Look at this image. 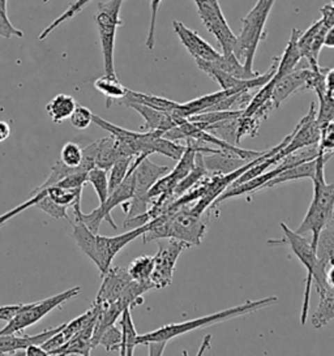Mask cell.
I'll list each match as a JSON object with an SVG mask.
<instances>
[{
    "instance_id": "obj_22",
    "label": "cell",
    "mask_w": 334,
    "mask_h": 356,
    "mask_svg": "<svg viewBox=\"0 0 334 356\" xmlns=\"http://www.w3.org/2000/svg\"><path fill=\"white\" fill-rule=\"evenodd\" d=\"M94 88L107 98V108L114 101L125 98L127 88L122 85L116 74H104L94 81Z\"/></svg>"
},
{
    "instance_id": "obj_23",
    "label": "cell",
    "mask_w": 334,
    "mask_h": 356,
    "mask_svg": "<svg viewBox=\"0 0 334 356\" xmlns=\"http://www.w3.org/2000/svg\"><path fill=\"white\" fill-rule=\"evenodd\" d=\"M76 99L72 95H58L52 98L51 101L46 106V111L49 116L51 118L52 122L59 124L64 120L70 119V116L73 113L76 107Z\"/></svg>"
},
{
    "instance_id": "obj_37",
    "label": "cell",
    "mask_w": 334,
    "mask_h": 356,
    "mask_svg": "<svg viewBox=\"0 0 334 356\" xmlns=\"http://www.w3.org/2000/svg\"><path fill=\"white\" fill-rule=\"evenodd\" d=\"M93 113L85 107V106L76 105L72 114L70 116V120L76 129H86L88 127L93 123Z\"/></svg>"
},
{
    "instance_id": "obj_43",
    "label": "cell",
    "mask_w": 334,
    "mask_h": 356,
    "mask_svg": "<svg viewBox=\"0 0 334 356\" xmlns=\"http://www.w3.org/2000/svg\"><path fill=\"white\" fill-rule=\"evenodd\" d=\"M24 355L28 356H49L50 354L42 348V346L40 345H31L29 347L25 348L24 351Z\"/></svg>"
},
{
    "instance_id": "obj_15",
    "label": "cell",
    "mask_w": 334,
    "mask_h": 356,
    "mask_svg": "<svg viewBox=\"0 0 334 356\" xmlns=\"http://www.w3.org/2000/svg\"><path fill=\"white\" fill-rule=\"evenodd\" d=\"M310 74H311V68H301V70L295 68L290 74L274 81L271 97L274 108L280 107L282 102L286 101L295 92L302 90L303 85L308 79Z\"/></svg>"
},
{
    "instance_id": "obj_33",
    "label": "cell",
    "mask_w": 334,
    "mask_h": 356,
    "mask_svg": "<svg viewBox=\"0 0 334 356\" xmlns=\"http://www.w3.org/2000/svg\"><path fill=\"white\" fill-rule=\"evenodd\" d=\"M98 345H102L107 351H120L122 348V332L120 327L110 325L101 335Z\"/></svg>"
},
{
    "instance_id": "obj_42",
    "label": "cell",
    "mask_w": 334,
    "mask_h": 356,
    "mask_svg": "<svg viewBox=\"0 0 334 356\" xmlns=\"http://www.w3.org/2000/svg\"><path fill=\"white\" fill-rule=\"evenodd\" d=\"M145 345L149 347V355H162L166 348L167 341H149Z\"/></svg>"
},
{
    "instance_id": "obj_21",
    "label": "cell",
    "mask_w": 334,
    "mask_h": 356,
    "mask_svg": "<svg viewBox=\"0 0 334 356\" xmlns=\"http://www.w3.org/2000/svg\"><path fill=\"white\" fill-rule=\"evenodd\" d=\"M128 102L145 105L148 107L159 110V111H165V113H171L179 105L175 101L167 99L165 97L146 95V93H140V92H134V90L127 89V93H125V98H122L120 104L125 105V104H128Z\"/></svg>"
},
{
    "instance_id": "obj_29",
    "label": "cell",
    "mask_w": 334,
    "mask_h": 356,
    "mask_svg": "<svg viewBox=\"0 0 334 356\" xmlns=\"http://www.w3.org/2000/svg\"><path fill=\"white\" fill-rule=\"evenodd\" d=\"M86 183H90L93 186L100 204H102L109 196V179H107V171L104 168H93L88 171L86 174Z\"/></svg>"
},
{
    "instance_id": "obj_20",
    "label": "cell",
    "mask_w": 334,
    "mask_h": 356,
    "mask_svg": "<svg viewBox=\"0 0 334 356\" xmlns=\"http://www.w3.org/2000/svg\"><path fill=\"white\" fill-rule=\"evenodd\" d=\"M315 171H316V159L304 162V163L292 166V168H285L277 177L269 180L262 187V189L273 188L276 186H280V184L292 181V180H298V179H313Z\"/></svg>"
},
{
    "instance_id": "obj_13",
    "label": "cell",
    "mask_w": 334,
    "mask_h": 356,
    "mask_svg": "<svg viewBox=\"0 0 334 356\" xmlns=\"http://www.w3.org/2000/svg\"><path fill=\"white\" fill-rule=\"evenodd\" d=\"M102 284L94 299L95 303H113L116 302L122 293H125L127 286L132 278L125 268L110 266V269L102 275Z\"/></svg>"
},
{
    "instance_id": "obj_47",
    "label": "cell",
    "mask_w": 334,
    "mask_h": 356,
    "mask_svg": "<svg viewBox=\"0 0 334 356\" xmlns=\"http://www.w3.org/2000/svg\"><path fill=\"white\" fill-rule=\"evenodd\" d=\"M123 1H125V0H123Z\"/></svg>"
},
{
    "instance_id": "obj_12",
    "label": "cell",
    "mask_w": 334,
    "mask_h": 356,
    "mask_svg": "<svg viewBox=\"0 0 334 356\" xmlns=\"http://www.w3.org/2000/svg\"><path fill=\"white\" fill-rule=\"evenodd\" d=\"M173 26L180 42L187 49L188 53L195 58V60L214 62L221 55L213 46H210L205 40H202L195 31L187 28L183 22L174 20Z\"/></svg>"
},
{
    "instance_id": "obj_3",
    "label": "cell",
    "mask_w": 334,
    "mask_h": 356,
    "mask_svg": "<svg viewBox=\"0 0 334 356\" xmlns=\"http://www.w3.org/2000/svg\"><path fill=\"white\" fill-rule=\"evenodd\" d=\"M277 302H278L277 296H268V298L255 300V302L248 300L241 305L228 308V309L221 311L217 314L202 316L200 318H193V320L179 323V324L166 325V326H162L150 333L137 335V345H145L146 342H149V341H167L168 342L179 335L187 334L189 332L196 330V329H202V327H207L210 325L219 324L222 321H228V320L239 317V316L256 312L261 308L269 307L271 304H276Z\"/></svg>"
},
{
    "instance_id": "obj_36",
    "label": "cell",
    "mask_w": 334,
    "mask_h": 356,
    "mask_svg": "<svg viewBox=\"0 0 334 356\" xmlns=\"http://www.w3.org/2000/svg\"><path fill=\"white\" fill-rule=\"evenodd\" d=\"M34 207L38 208V209H41L42 211H45L46 214H49L50 217L55 218V220H62L63 218V220H70L68 214H67V208L55 204L47 195L42 196L41 200H40Z\"/></svg>"
},
{
    "instance_id": "obj_31",
    "label": "cell",
    "mask_w": 334,
    "mask_h": 356,
    "mask_svg": "<svg viewBox=\"0 0 334 356\" xmlns=\"http://www.w3.org/2000/svg\"><path fill=\"white\" fill-rule=\"evenodd\" d=\"M260 126L261 120H259L256 116H240L238 129H237V145H239L240 141L244 137L257 136Z\"/></svg>"
},
{
    "instance_id": "obj_26",
    "label": "cell",
    "mask_w": 334,
    "mask_h": 356,
    "mask_svg": "<svg viewBox=\"0 0 334 356\" xmlns=\"http://www.w3.org/2000/svg\"><path fill=\"white\" fill-rule=\"evenodd\" d=\"M153 266H154V260L152 256H140L131 262L127 272L136 282H152L150 275L153 272Z\"/></svg>"
},
{
    "instance_id": "obj_7",
    "label": "cell",
    "mask_w": 334,
    "mask_h": 356,
    "mask_svg": "<svg viewBox=\"0 0 334 356\" xmlns=\"http://www.w3.org/2000/svg\"><path fill=\"white\" fill-rule=\"evenodd\" d=\"M123 0H109L101 3L95 15V22L100 33L101 50L104 55V74H114L115 38L116 31L123 22L120 20V8Z\"/></svg>"
},
{
    "instance_id": "obj_16",
    "label": "cell",
    "mask_w": 334,
    "mask_h": 356,
    "mask_svg": "<svg viewBox=\"0 0 334 356\" xmlns=\"http://www.w3.org/2000/svg\"><path fill=\"white\" fill-rule=\"evenodd\" d=\"M125 105L127 107H129V108H134L145 120V124L143 127V129L158 131V132H161L164 135L166 131L171 129L173 127L177 126V120L170 115L168 113L159 111V110L148 107L145 105L134 104V102H128V104H125Z\"/></svg>"
},
{
    "instance_id": "obj_5",
    "label": "cell",
    "mask_w": 334,
    "mask_h": 356,
    "mask_svg": "<svg viewBox=\"0 0 334 356\" xmlns=\"http://www.w3.org/2000/svg\"><path fill=\"white\" fill-rule=\"evenodd\" d=\"M131 168L134 174V193L128 201V209L125 213L127 218L145 213L149 205V189L152 188L158 179L170 171L167 166H158L149 159V156L143 154L134 158Z\"/></svg>"
},
{
    "instance_id": "obj_45",
    "label": "cell",
    "mask_w": 334,
    "mask_h": 356,
    "mask_svg": "<svg viewBox=\"0 0 334 356\" xmlns=\"http://www.w3.org/2000/svg\"><path fill=\"white\" fill-rule=\"evenodd\" d=\"M324 46L325 47H329V49H333L334 47V28L329 29L326 34H325V38H324Z\"/></svg>"
},
{
    "instance_id": "obj_27",
    "label": "cell",
    "mask_w": 334,
    "mask_h": 356,
    "mask_svg": "<svg viewBox=\"0 0 334 356\" xmlns=\"http://www.w3.org/2000/svg\"><path fill=\"white\" fill-rule=\"evenodd\" d=\"M209 63L213 64L216 68H218L221 71L231 74L234 77H238V79H252L246 72L243 64L240 63L239 60L237 59V56L234 55V53H221V55L214 62H209Z\"/></svg>"
},
{
    "instance_id": "obj_8",
    "label": "cell",
    "mask_w": 334,
    "mask_h": 356,
    "mask_svg": "<svg viewBox=\"0 0 334 356\" xmlns=\"http://www.w3.org/2000/svg\"><path fill=\"white\" fill-rule=\"evenodd\" d=\"M281 229L285 234L283 241H271L269 244L273 245H289L292 253L299 259V261L307 269V278H305V290H304V299H303L302 314H301V324L304 326L308 318L310 311V299L312 291V278L315 268H316V251L312 248L311 241L305 239L303 235L292 231L286 223H281Z\"/></svg>"
},
{
    "instance_id": "obj_4",
    "label": "cell",
    "mask_w": 334,
    "mask_h": 356,
    "mask_svg": "<svg viewBox=\"0 0 334 356\" xmlns=\"http://www.w3.org/2000/svg\"><path fill=\"white\" fill-rule=\"evenodd\" d=\"M274 1L276 0H257L255 7L241 20V29L239 35H237V42L234 44L232 53L243 64L250 77H256L260 74L253 71V60L257 47L265 37V24L274 6Z\"/></svg>"
},
{
    "instance_id": "obj_1",
    "label": "cell",
    "mask_w": 334,
    "mask_h": 356,
    "mask_svg": "<svg viewBox=\"0 0 334 356\" xmlns=\"http://www.w3.org/2000/svg\"><path fill=\"white\" fill-rule=\"evenodd\" d=\"M188 204L174 211L148 222V230L141 235L144 243L149 241L175 239L184 241L188 245H200L208 227V220H204V214H195Z\"/></svg>"
},
{
    "instance_id": "obj_9",
    "label": "cell",
    "mask_w": 334,
    "mask_h": 356,
    "mask_svg": "<svg viewBox=\"0 0 334 356\" xmlns=\"http://www.w3.org/2000/svg\"><path fill=\"white\" fill-rule=\"evenodd\" d=\"M146 230H148V223L144 226L131 229L125 234H120L116 236H101L98 234L94 235L93 251L89 259L100 269L101 277L110 269L116 254L122 251L125 245L136 241V238L141 236Z\"/></svg>"
},
{
    "instance_id": "obj_19",
    "label": "cell",
    "mask_w": 334,
    "mask_h": 356,
    "mask_svg": "<svg viewBox=\"0 0 334 356\" xmlns=\"http://www.w3.org/2000/svg\"><path fill=\"white\" fill-rule=\"evenodd\" d=\"M320 296V303L312 314V326L315 329H321L331 324L334 318V289L325 287L316 290Z\"/></svg>"
},
{
    "instance_id": "obj_44",
    "label": "cell",
    "mask_w": 334,
    "mask_h": 356,
    "mask_svg": "<svg viewBox=\"0 0 334 356\" xmlns=\"http://www.w3.org/2000/svg\"><path fill=\"white\" fill-rule=\"evenodd\" d=\"M10 136V127L7 122L0 120V143L6 141Z\"/></svg>"
},
{
    "instance_id": "obj_11",
    "label": "cell",
    "mask_w": 334,
    "mask_h": 356,
    "mask_svg": "<svg viewBox=\"0 0 334 356\" xmlns=\"http://www.w3.org/2000/svg\"><path fill=\"white\" fill-rule=\"evenodd\" d=\"M165 241H158V251L153 257L154 266L150 275V281L154 284L156 290L165 289L173 283V275L177 259L182 254V252L189 247L184 241L175 239Z\"/></svg>"
},
{
    "instance_id": "obj_40",
    "label": "cell",
    "mask_w": 334,
    "mask_h": 356,
    "mask_svg": "<svg viewBox=\"0 0 334 356\" xmlns=\"http://www.w3.org/2000/svg\"><path fill=\"white\" fill-rule=\"evenodd\" d=\"M21 305H22V303L1 305V307H0V321L10 323V320L19 312Z\"/></svg>"
},
{
    "instance_id": "obj_38",
    "label": "cell",
    "mask_w": 334,
    "mask_h": 356,
    "mask_svg": "<svg viewBox=\"0 0 334 356\" xmlns=\"http://www.w3.org/2000/svg\"><path fill=\"white\" fill-rule=\"evenodd\" d=\"M161 3H162V0H150V26H149V33H148L145 41L146 47L149 50H153L154 44H156L157 15L159 11Z\"/></svg>"
},
{
    "instance_id": "obj_30",
    "label": "cell",
    "mask_w": 334,
    "mask_h": 356,
    "mask_svg": "<svg viewBox=\"0 0 334 356\" xmlns=\"http://www.w3.org/2000/svg\"><path fill=\"white\" fill-rule=\"evenodd\" d=\"M132 161H134V157L119 158L111 166V168L109 170L110 171V174L107 177V179H109V193L113 192L125 180L127 174H128V170L131 168Z\"/></svg>"
},
{
    "instance_id": "obj_10",
    "label": "cell",
    "mask_w": 334,
    "mask_h": 356,
    "mask_svg": "<svg viewBox=\"0 0 334 356\" xmlns=\"http://www.w3.org/2000/svg\"><path fill=\"white\" fill-rule=\"evenodd\" d=\"M198 7V16L209 33H212L221 44L222 54L232 53L237 35L230 29L218 0H193Z\"/></svg>"
},
{
    "instance_id": "obj_18",
    "label": "cell",
    "mask_w": 334,
    "mask_h": 356,
    "mask_svg": "<svg viewBox=\"0 0 334 356\" xmlns=\"http://www.w3.org/2000/svg\"><path fill=\"white\" fill-rule=\"evenodd\" d=\"M301 34V31L298 29H292V37L287 42V46L283 51V55L278 59V65L276 70V74L271 77L273 81H277L278 79H281L283 76L292 72L299 62L302 60V55L299 53L298 49V37Z\"/></svg>"
},
{
    "instance_id": "obj_46",
    "label": "cell",
    "mask_w": 334,
    "mask_h": 356,
    "mask_svg": "<svg viewBox=\"0 0 334 356\" xmlns=\"http://www.w3.org/2000/svg\"><path fill=\"white\" fill-rule=\"evenodd\" d=\"M209 339H210V335H209V337H207V338H205V342H204V343H202V347H201V350H200V351H198V355H201V354H202V353H204V351H205V350H207V348H208V347H210V345L208 346Z\"/></svg>"
},
{
    "instance_id": "obj_14",
    "label": "cell",
    "mask_w": 334,
    "mask_h": 356,
    "mask_svg": "<svg viewBox=\"0 0 334 356\" xmlns=\"http://www.w3.org/2000/svg\"><path fill=\"white\" fill-rule=\"evenodd\" d=\"M64 325L47 329L40 334L29 335L12 333V334H0V355H16L24 354L25 348L31 345H43L50 337L61 332Z\"/></svg>"
},
{
    "instance_id": "obj_17",
    "label": "cell",
    "mask_w": 334,
    "mask_h": 356,
    "mask_svg": "<svg viewBox=\"0 0 334 356\" xmlns=\"http://www.w3.org/2000/svg\"><path fill=\"white\" fill-rule=\"evenodd\" d=\"M202 162L210 174H229L231 171L246 165V161L234 154L218 150L216 153H201Z\"/></svg>"
},
{
    "instance_id": "obj_6",
    "label": "cell",
    "mask_w": 334,
    "mask_h": 356,
    "mask_svg": "<svg viewBox=\"0 0 334 356\" xmlns=\"http://www.w3.org/2000/svg\"><path fill=\"white\" fill-rule=\"evenodd\" d=\"M80 291H81V287L77 286V287H73L67 291H63V293L50 296L47 299L35 302V303H22L16 316L0 330V334L22 333L26 327H31L33 325L37 324L54 309L59 308L70 299L77 296Z\"/></svg>"
},
{
    "instance_id": "obj_41",
    "label": "cell",
    "mask_w": 334,
    "mask_h": 356,
    "mask_svg": "<svg viewBox=\"0 0 334 356\" xmlns=\"http://www.w3.org/2000/svg\"><path fill=\"white\" fill-rule=\"evenodd\" d=\"M321 22L326 28H334V6L332 3L325 4L321 8Z\"/></svg>"
},
{
    "instance_id": "obj_2",
    "label": "cell",
    "mask_w": 334,
    "mask_h": 356,
    "mask_svg": "<svg viewBox=\"0 0 334 356\" xmlns=\"http://www.w3.org/2000/svg\"><path fill=\"white\" fill-rule=\"evenodd\" d=\"M333 153H320L316 157V171L313 177V200L310 205L304 220L296 229V234L304 235L312 232V248L316 251V244L320 232L325 225L333 220L334 210V184H328L325 181L324 168L325 163L331 159Z\"/></svg>"
},
{
    "instance_id": "obj_35",
    "label": "cell",
    "mask_w": 334,
    "mask_h": 356,
    "mask_svg": "<svg viewBox=\"0 0 334 356\" xmlns=\"http://www.w3.org/2000/svg\"><path fill=\"white\" fill-rule=\"evenodd\" d=\"M319 108H316V120L319 126L321 127L326 123L333 122L334 118V98L324 95L319 98Z\"/></svg>"
},
{
    "instance_id": "obj_39",
    "label": "cell",
    "mask_w": 334,
    "mask_h": 356,
    "mask_svg": "<svg viewBox=\"0 0 334 356\" xmlns=\"http://www.w3.org/2000/svg\"><path fill=\"white\" fill-rule=\"evenodd\" d=\"M0 37L6 40H10V37H19V38L24 37V33L12 25V22L7 16V12L1 10H0Z\"/></svg>"
},
{
    "instance_id": "obj_25",
    "label": "cell",
    "mask_w": 334,
    "mask_h": 356,
    "mask_svg": "<svg viewBox=\"0 0 334 356\" xmlns=\"http://www.w3.org/2000/svg\"><path fill=\"white\" fill-rule=\"evenodd\" d=\"M120 156L115 147L114 137L107 136L97 141V157H95V168H104L109 171Z\"/></svg>"
},
{
    "instance_id": "obj_28",
    "label": "cell",
    "mask_w": 334,
    "mask_h": 356,
    "mask_svg": "<svg viewBox=\"0 0 334 356\" xmlns=\"http://www.w3.org/2000/svg\"><path fill=\"white\" fill-rule=\"evenodd\" d=\"M90 1H92V0H76L74 3H72V4L70 6V8H68L67 11L63 12L62 15H61L58 19H55V20L40 34L38 40H40V41L46 40L56 28H59L62 24L68 22V20H71L77 13H80V12L83 11L84 8H85Z\"/></svg>"
},
{
    "instance_id": "obj_32",
    "label": "cell",
    "mask_w": 334,
    "mask_h": 356,
    "mask_svg": "<svg viewBox=\"0 0 334 356\" xmlns=\"http://www.w3.org/2000/svg\"><path fill=\"white\" fill-rule=\"evenodd\" d=\"M83 159V149L76 143L64 144L61 152V162L67 168H76L80 166Z\"/></svg>"
},
{
    "instance_id": "obj_34",
    "label": "cell",
    "mask_w": 334,
    "mask_h": 356,
    "mask_svg": "<svg viewBox=\"0 0 334 356\" xmlns=\"http://www.w3.org/2000/svg\"><path fill=\"white\" fill-rule=\"evenodd\" d=\"M321 19L313 22L312 25L305 31V32H301L299 37H298V49L299 53L302 55V59L304 58L305 60L310 58V51H311V44H312L313 38L316 35V33L319 32L320 26H321Z\"/></svg>"
},
{
    "instance_id": "obj_24",
    "label": "cell",
    "mask_w": 334,
    "mask_h": 356,
    "mask_svg": "<svg viewBox=\"0 0 334 356\" xmlns=\"http://www.w3.org/2000/svg\"><path fill=\"white\" fill-rule=\"evenodd\" d=\"M120 332H122V348L120 355L132 356L137 346V332L132 320L131 308H125L120 314Z\"/></svg>"
}]
</instances>
